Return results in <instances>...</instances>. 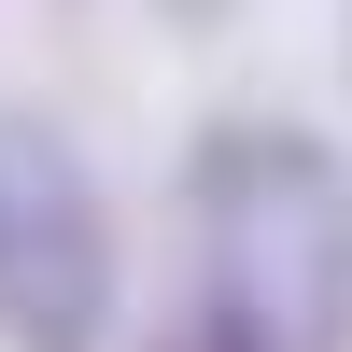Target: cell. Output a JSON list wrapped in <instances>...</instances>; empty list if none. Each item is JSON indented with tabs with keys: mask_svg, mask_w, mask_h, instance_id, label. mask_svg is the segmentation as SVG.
<instances>
[{
	"mask_svg": "<svg viewBox=\"0 0 352 352\" xmlns=\"http://www.w3.org/2000/svg\"><path fill=\"white\" fill-rule=\"evenodd\" d=\"M127 254H113V197L43 113L0 99V352H99Z\"/></svg>",
	"mask_w": 352,
	"mask_h": 352,
	"instance_id": "2",
	"label": "cell"
},
{
	"mask_svg": "<svg viewBox=\"0 0 352 352\" xmlns=\"http://www.w3.org/2000/svg\"><path fill=\"white\" fill-rule=\"evenodd\" d=\"M155 352H212V338H197V324H184V338H155Z\"/></svg>",
	"mask_w": 352,
	"mask_h": 352,
	"instance_id": "3",
	"label": "cell"
},
{
	"mask_svg": "<svg viewBox=\"0 0 352 352\" xmlns=\"http://www.w3.org/2000/svg\"><path fill=\"white\" fill-rule=\"evenodd\" d=\"M184 226L212 352H352V155L324 127H282V113L197 127Z\"/></svg>",
	"mask_w": 352,
	"mask_h": 352,
	"instance_id": "1",
	"label": "cell"
}]
</instances>
